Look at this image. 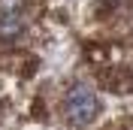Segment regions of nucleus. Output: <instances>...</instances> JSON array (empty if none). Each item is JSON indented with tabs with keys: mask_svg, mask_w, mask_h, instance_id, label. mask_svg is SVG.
Here are the masks:
<instances>
[{
	"mask_svg": "<svg viewBox=\"0 0 133 130\" xmlns=\"http://www.w3.org/2000/svg\"><path fill=\"white\" fill-rule=\"evenodd\" d=\"M100 97L91 85H73L70 94H66V121L76 124V127H88V124L97 121L100 115Z\"/></svg>",
	"mask_w": 133,
	"mask_h": 130,
	"instance_id": "f257e3e1",
	"label": "nucleus"
},
{
	"mask_svg": "<svg viewBox=\"0 0 133 130\" xmlns=\"http://www.w3.org/2000/svg\"><path fill=\"white\" fill-rule=\"evenodd\" d=\"M118 3H121V0H100L97 6H94V15H97V18H100V21H103V18H106V15H109V12H112V9H115V6H118Z\"/></svg>",
	"mask_w": 133,
	"mask_h": 130,
	"instance_id": "20e7f679",
	"label": "nucleus"
},
{
	"mask_svg": "<svg viewBox=\"0 0 133 130\" xmlns=\"http://www.w3.org/2000/svg\"><path fill=\"white\" fill-rule=\"evenodd\" d=\"M97 82L109 94H133V70L130 67H103Z\"/></svg>",
	"mask_w": 133,
	"mask_h": 130,
	"instance_id": "f03ea898",
	"label": "nucleus"
},
{
	"mask_svg": "<svg viewBox=\"0 0 133 130\" xmlns=\"http://www.w3.org/2000/svg\"><path fill=\"white\" fill-rule=\"evenodd\" d=\"M21 30H24V18L18 15V12H6V15H0V40H3V42L18 40Z\"/></svg>",
	"mask_w": 133,
	"mask_h": 130,
	"instance_id": "7ed1b4c3",
	"label": "nucleus"
}]
</instances>
